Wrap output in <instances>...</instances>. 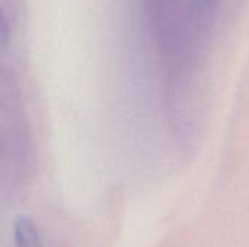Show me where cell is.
Masks as SVG:
<instances>
[{
	"mask_svg": "<svg viewBox=\"0 0 249 247\" xmlns=\"http://www.w3.org/2000/svg\"><path fill=\"white\" fill-rule=\"evenodd\" d=\"M13 246L15 247H42L41 236L36 224L26 218L20 217L13 224Z\"/></svg>",
	"mask_w": 249,
	"mask_h": 247,
	"instance_id": "cell-1",
	"label": "cell"
}]
</instances>
